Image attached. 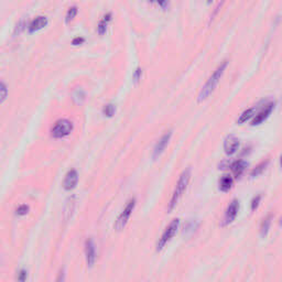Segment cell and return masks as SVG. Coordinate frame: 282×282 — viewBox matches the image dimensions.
<instances>
[{
	"mask_svg": "<svg viewBox=\"0 0 282 282\" xmlns=\"http://www.w3.org/2000/svg\"><path fill=\"white\" fill-rule=\"evenodd\" d=\"M190 180H191V169L189 168V169H186L182 172L179 180H177V183L175 185L173 193H172L170 202L168 204V212L169 213L174 210L177 205V203L180 202V199L183 197L184 192L186 191V189H188Z\"/></svg>",
	"mask_w": 282,
	"mask_h": 282,
	"instance_id": "cell-1",
	"label": "cell"
},
{
	"mask_svg": "<svg viewBox=\"0 0 282 282\" xmlns=\"http://www.w3.org/2000/svg\"><path fill=\"white\" fill-rule=\"evenodd\" d=\"M227 65H228V61L224 60L217 66V69L213 72V74L210 76V79L207 80L205 85L203 86L201 92L198 94V102H202L204 99H206L213 93V90L215 89L218 82H220L223 74H224Z\"/></svg>",
	"mask_w": 282,
	"mask_h": 282,
	"instance_id": "cell-2",
	"label": "cell"
},
{
	"mask_svg": "<svg viewBox=\"0 0 282 282\" xmlns=\"http://www.w3.org/2000/svg\"><path fill=\"white\" fill-rule=\"evenodd\" d=\"M179 226L180 220L179 218H174V220L170 223L169 226L165 229V231H163L161 237L159 238L157 243V252H161V250L171 242L172 238H173L174 235L176 234L177 229H179Z\"/></svg>",
	"mask_w": 282,
	"mask_h": 282,
	"instance_id": "cell-3",
	"label": "cell"
},
{
	"mask_svg": "<svg viewBox=\"0 0 282 282\" xmlns=\"http://www.w3.org/2000/svg\"><path fill=\"white\" fill-rule=\"evenodd\" d=\"M73 128H74V126H73L72 121L67 119H60L52 127L51 136L53 138H64L72 133Z\"/></svg>",
	"mask_w": 282,
	"mask_h": 282,
	"instance_id": "cell-4",
	"label": "cell"
},
{
	"mask_svg": "<svg viewBox=\"0 0 282 282\" xmlns=\"http://www.w3.org/2000/svg\"><path fill=\"white\" fill-rule=\"evenodd\" d=\"M136 198H131L130 201L127 203V205L125 206L124 208V211H122L120 213V215L118 216L117 218V221L115 223V228L116 230H122L126 227L127 225V223H128L129 221V218L131 216V214H133L134 210H135V207H136Z\"/></svg>",
	"mask_w": 282,
	"mask_h": 282,
	"instance_id": "cell-5",
	"label": "cell"
},
{
	"mask_svg": "<svg viewBox=\"0 0 282 282\" xmlns=\"http://www.w3.org/2000/svg\"><path fill=\"white\" fill-rule=\"evenodd\" d=\"M238 212H239V201L238 199H233V201L229 203V205L227 206L224 218H223L222 222V226H227L231 224V223L235 221V218L237 217Z\"/></svg>",
	"mask_w": 282,
	"mask_h": 282,
	"instance_id": "cell-6",
	"label": "cell"
},
{
	"mask_svg": "<svg viewBox=\"0 0 282 282\" xmlns=\"http://www.w3.org/2000/svg\"><path fill=\"white\" fill-rule=\"evenodd\" d=\"M85 258L86 265L88 268H92L96 261V248H95L94 240L92 238H87L85 240Z\"/></svg>",
	"mask_w": 282,
	"mask_h": 282,
	"instance_id": "cell-7",
	"label": "cell"
},
{
	"mask_svg": "<svg viewBox=\"0 0 282 282\" xmlns=\"http://www.w3.org/2000/svg\"><path fill=\"white\" fill-rule=\"evenodd\" d=\"M171 137H172V131L169 130V131H167L165 135H162V137L157 141V143L153 148V153H152L153 159H158L161 156L163 151L166 150L168 143H169Z\"/></svg>",
	"mask_w": 282,
	"mask_h": 282,
	"instance_id": "cell-8",
	"label": "cell"
},
{
	"mask_svg": "<svg viewBox=\"0 0 282 282\" xmlns=\"http://www.w3.org/2000/svg\"><path fill=\"white\" fill-rule=\"evenodd\" d=\"M275 108V103H269L267 104L266 106H263L260 111H259L257 113H254V117L252 120V125L256 126V125H260L261 122L265 121L268 117L270 116V113H272Z\"/></svg>",
	"mask_w": 282,
	"mask_h": 282,
	"instance_id": "cell-9",
	"label": "cell"
},
{
	"mask_svg": "<svg viewBox=\"0 0 282 282\" xmlns=\"http://www.w3.org/2000/svg\"><path fill=\"white\" fill-rule=\"evenodd\" d=\"M77 183H79V173L75 169H72L65 175V179L63 181V188L65 191H72L76 188Z\"/></svg>",
	"mask_w": 282,
	"mask_h": 282,
	"instance_id": "cell-10",
	"label": "cell"
},
{
	"mask_svg": "<svg viewBox=\"0 0 282 282\" xmlns=\"http://www.w3.org/2000/svg\"><path fill=\"white\" fill-rule=\"evenodd\" d=\"M239 147V140L234 137V136H228L224 140V150L226 154L228 156H233V154L237 151Z\"/></svg>",
	"mask_w": 282,
	"mask_h": 282,
	"instance_id": "cell-11",
	"label": "cell"
},
{
	"mask_svg": "<svg viewBox=\"0 0 282 282\" xmlns=\"http://www.w3.org/2000/svg\"><path fill=\"white\" fill-rule=\"evenodd\" d=\"M248 163L245 160H236L230 165V170L235 177H240L244 174V172L246 171Z\"/></svg>",
	"mask_w": 282,
	"mask_h": 282,
	"instance_id": "cell-12",
	"label": "cell"
},
{
	"mask_svg": "<svg viewBox=\"0 0 282 282\" xmlns=\"http://www.w3.org/2000/svg\"><path fill=\"white\" fill-rule=\"evenodd\" d=\"M47 25H48V18L43 17V16H39L30 22V25L28 26V30H29V32H34V31L43 29Z\"/></svg>",
	"mask_w": 282,
	"mask_h": 282,
	"instance_id": "cell-13",
	"label": "cell"
},
{
	"mask_svg": "<svg viewBox=\"0 0 282 282\" xmlns=\"http://www.w3.org/2000/svg\"><path fill=\"white\" fill-rule=\"evenodd\" d=\"M234 183V179L230 175H223L218 181V189L222 192H228Z\"/></svg>",
	"mask_w": 282,
	"mask_h": 282,
	"instance_id": "cell-14",
	"label": "cell"
},
{
	"mask_svg": "<svg viewBox=\"0 0 282 282\" xmlns=\"http://www.w3.org/2000/svg\"><path fill=\"white\" fill-rule=\"evenodd\" d=\"M271 222H272L271 214H268V215L262 220L261 224H260V236L262 238H265L266 236L268 235V233H269Z\"/></svg>",
	"mask_w": 282,
	"mask_h": 282,
	"instance_id": "cell-15",
	"label": "cell"
},
{
	"mask_svg": "<svg viewBox=\"0 0 282 282\" xmlns=\"http://www.w3.org/2000/svg\"><path fill=\"white\" fill-rule=\"evenodd\" d=\"M112 20V13L111 12H108L106 13L105 16L103 17V19L99 21V24H98V27H97V32L103 35L104 33L106 32V29H107V26H108V22Z\"/></svg>",
	"mask_w": 282,
	"mask_h": 282,
	"instance_id": "cell-16",
	"label": "cell"
},
{
	"mask_svg": "<svg viewBox=\"0 0 282 282\" xmlns=\"http://www.w3.org/2000/svg\"><path fill=\"white\" fill-rule=\"evenodd\" d=\"M268 165H269V160L260 162L256 168H254V169L252 170V172H250V176H252V177H257L259 175H261L263 173V171L267 169Z\"/></svg>",
	"mask_w": 282,
	"mask_h": 282,
	"instance_id": "cell-17",
	"label": "cell"
},
{
	"mask_svg": "<svg viewBox=\"0 0 282 282\" xmlns=\"http://www.w3.org/2000/svg\"><path fill=\"white\" fill-rule=\"evenodd\" d=\"M254 108H249L247 111H245L242 115L239 116L238 120H237V124H244V122H246L250 118H254Z\"/></svg>",
	"mask_w": 282,
	"mask_h": 282,
	"instance_id": "cell-18",
	"label": "cell"
},
{
	"mask_svg": "<svg viewBox=\"0 0 282 282\" xmlns=\"http://www.w3.org/2000/svg\"><path fill=\"white\" fill-rule=\"evenodd\" d=\"M199 223L197 221H190L186 223V225L184 226V234H192L194 233L197 228L198 227Z\"/></svg>",
	"mask_w": 282,
	"mask_h": 282,
	"instance_id": "cell-19",
	"label": "cell"
},
{
	"mask_svg": "<svg viewBox=\"0 0 282 282\" xmlns=\"http://www.w3.org/2000/svg\"><path fill=\"white\" fill-rule=\"evenodd\" d=\"M115 112H116V107L115 105H113V104H107V105H105L103 108V113L107 117L113 116Z\"/></svg>",
	"mask_w": 282,
	"mask_h": 282,
	"instance_id": "cell-20",
	"label": "cell"
},
{
	"mask_svg": "<svg viewBox=\"0 0 282 282\" xmlns=\"http://www.w3.org/2000/svg\"><path fill=\"white\" fill-rule=\"evenodd\" d=\"M85 98V94L83 92V89H81V88H77L74 90V93H73V99L79 104V103H82V101Z\"/></svg>",
	"mask_w": 282,
	"mask_h": 282,
	"instance_id": "cell-21",
	"label": "cell"
},
{
	"mask_svg": "<svg viewBox=\"0 0 282 282\" xmlns=\"http://www.w3.org/2000/svg\"><path fill=\"white\" fill-rule=\"evenodd\" d=\"M77 15V7L73 6L70 7L69 10L66 12V17H65V22H70L71 20L74 19V17Z\"/></svg>",
	"mask_w": 282,
	"mask_h": 282,
	"instance_id": "cell-22",
	"label": "cell"
},
{
	"mask_svg": "<svg viewBox=\"0 0 282 282\" xmlns=\"http://www.w3.org/2000/svg\"><path fill=\"white\" fill-rule=\"evenodd\" d=\"M260 201H261V195L260 194L256 195V197L253 198L252 204H250V208H252L253 212L257 210L258 206H259V204H260Z\"/></svg>",
	"mask_w": 282,
	"mask_h": 282,
	"instance_id": "cell-23",
	"label": "cell"
},
{
	"mask_svg": "<svg viewBox=\"0 0 282 282\" xmlns=\"http://www.w3.org/2000/svg\"><path fill=\"white\" fill-rule=\"evenodd\" d=\"M28 212H29V206L26 205V204H24V205H20L16 210V214L18 216H25L27 215V213Z\"/></svg>",
	"mask_w": 282,
	"mask_h": 282,
	"instance_id": "cell-24",
	"label": "cell"
},
{
	"mask_svg": "<svg viewBox=\"0 0 282 282\" xmlns=\"http://www.w3.org/2000/svg\"><path fill=\"white\" fill-rule=\"evenodd\" d=\"M18 282H26L27 278H28V271L26 269H21L19 272H18Z\"/></svg>",
	"mask_w": 282,
	"mask_h": 282,
	"instance_id": "cell-25",
	"label": "cell"
},
{
	"mask_svg": "<svg viewBox=\"0 0 282 282\" xmlns=\"http://www.w3.org/2000/svg\"><path fill=\"white\" fill-rule=\"evenodd\" d=\"M0 90H1V103L4 102V99L7 98V95H8V88L6 84H4V82H1V85H0Z\"/></svg>",
	"mask_w": 282,
	"mask_h": 282,
	"instance_id": "cell-26",
	"label": "cell"
},
{
	"mask_svg": "<svg viewBox=\"0 0 282 282\" xmlns=\"http://www.w3.org/2000/svg\"><path fill=\"white\" fill-rule=\"evenodd\" d=\"M141 75H142V69H141V67H138V69L136 70L134 73V81L136 82V83L141 80Z\"/></svg>",
	"mask_w": 282,
	"mask_h": 282,
	"instance_id": "cell-27",
	"label": "cell"
},
{
	"mask_svg": "<svg viewBox=\"0 0 282 282\" xmlns=\"http://www.w3.org/2000/svg\"><path fill=\"white\" fill-rule=\"evenodd\" d=\"M56 282H65V270L64 269H61L60 272H58Z\"/></svg>",
	"mask_w": 282,
	"mask_h": 282,
	"instance_id": "cell-28",
	"label": "cell"
},
{
	"mask_svg": "<svg viewBox=\"0 0 282 282\" xmlns=\"http://www.w3.org/2000/svg\"><path fill=\"white\" fill-rule=\"evenodd\" d=\"M83 42H84V38H81V36H76V38L73 39L72 44L79 45V44H82Z\"/></svg>",
	"mask_w": 282,
	"mask_h": 282,
	"instance_id": "cell-29",
	"label": "cell"
},
{
	"mask_svg": "<svg viewBox=\"0 0 282 282\" xmlns=\"http://www.w3.org/2000/svg\"><path fill=\"white\" fill-rule=\"evenodd\" d=\"M280 168L282 169V154L280 156Z\"/></svg>",
	"mask_w": 282,
	"mask_h": 282,
	"instance_id": "cell-30",
	"label": "cell"
},
{
	"mask_svg": "<svg viewBox=\"0 0 282 282\" xmlns=\"http://www.w3.org/2000/svg\"><path fill=\"white\" fill-rule=\"evenodd\" d=\"M280 225H282V218L280 220Z\"/></svg>",
	"mask_w": 282,
	"mask_h": 282,
	"instance_id": "cell-31",
	"label": "cell"
}]
</instances>
